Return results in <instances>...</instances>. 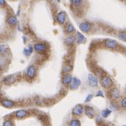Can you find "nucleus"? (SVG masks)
Returning <instances> with one entry per match:
<instances>
[{"label":"nucleus","mask_w":126,"mask_h":126,"mask_svg":"<svg viewBox=\"0 0 126 126\" xmlns=\"http://www.w3.org/2000/svg\"><path fill=\"white\" fill-rule=\"evenodd\" d=\"M15 81H16V75H11L6 77V78H4V80L3 81H4V83L5 85H10L12 83H13Z\"/></svg>","instance_id":"nucleus-8"},{"label":"nucleus","mask_w":126,"mask_h":126,"mask_svg":"<svg viewBox=\"0 0 126 126\" xmlns=\"http://www.w3.org/2000/svg\"><path fill=\"white\" fill-rule=\"evenodd\" d=\"M1 103L4 107L5 108H12V107L15 106V103H14L11 100H8V99H3L1 101Z\"/></svg>","instance_id":"nucleus-9"},{"label":"nucleus","mask_w":126,"mask_h":126,"mask_svg":"<svg viewBox=\"0 0 126 126\" xmlns=\"http://www.w3.org/2000/svg\"><path fill=\"white\" fill-rule=\"evenodd\" d=\"M110 113H111V110H109V109H106V110H103L102 111V117H104V118L108 117V116L110 115Z\"/></svg>","instance_id":"nucleus-20"},{"label":"nucleus","mask_w":126,"mask_h":126,"mask_svg":"<svg viewBox=\"0 0 126 126\" xmlns=\"http://www.w3.org/2000/svg\"><path fill=\"white\" fill-rule=\"evenodd\" d=\"M85 114L88 117L92 118L94 116V110L92 107L90 106H86L85 107Z\"/></svg>","instance_id":"nucleus-7"},{"label":"nucleus","mask_w":126,"mask_h":126,"mask_svg":"<svg viewBox=\"0 0 126 126\" xmlns=\"http://www.w3.org/2000/svg\"><path fill=\"white\" fill-rule=\"evenodd\" d=\"M92 98H93V94H89L88 97H87V99H86V102H89Z\"/></svg>","instance_id":"nucleus-29"},{"label":"nucleus","mask_w":126,"mask_h":126,"mask_svg":"<svg viewBox=\"0 0 126 126\" xmlns=\"http://www.w3.org/2000/svg\"><path fill=\"white\" fill-rule=\"evenodd\" d=\"M7 22L11 26H15V25H17L18 19H17V18H16L15 16H10V17L7 18Z\"/></svg>","instance_id":"nucleus-15"},{"label":"nucleus","mask_w":126,"mask_h":126,"mask_svg":"<svg viewBox=\"0 0 126 126\" xmlns=\"http://www.w3.org/2000/svg\"><path fill=\"white\" fill-rule=\"evenodd\" d=\"M89 81L92 87L97 86V79H96V77L94 76V75H92V74L89 75Z\"/></svg>","instance_id":"nucleus-13"},{"label":"nucleus","mask_w":126,"mask_h":126,"mask_svg":"<svg viewBox=\"0 0 126 126\" xmlns=\"http://www.w3.org/2000/svg\"><path fill=\"white\" fill-rule=\"evenodd\" d=\"M56 18H57V21L60 24H63L65 23L66 18H67V15H66V13L64 12H60L57 14V16H56Z\"/></svg>","instance_id":"nucleus-6"},{"label":"nucleus","mask_w":126,"mask_h":126,"mask_svg":"<svg viewBox=\"0 0 126 126\" xmlns=\"http://www.w3.org/2000/svg\"><path fill=\"white\" fill-rule=\"evenodd\" d=\"M82 112H83V108L81 104L76 105L73 109V114L75 115V116H80V115L82 114Z\"/></svg>","instance_id":"nucleus-10"},{"label":"nucleus","mask_w":126,"mask_h":126,"mask_svg":"<svg viewBox=\"0 0 126 126\" xmlns=\"http://www.w3.org/2000/svg\"><path fill=\"white\" fill-rule=\"evenodd\" d=\"M105 45L106 47H110V48H116V46H117V43L115 40H112V39H106L105 40Z\"/></svg>","instance_id":"nucleus-14"},{"label":"nucleus","mask_w":126,"mask_h":126,"mask_svg":"<svg viewBox=\"0 0 126 126\" xmlns=\"http://www.w3.org/2000/svg\"><path fill=\"white\" fill-rule=\"evenodd\" d=\"M4 0H0V4H4Z\"/></svg>","instance_id":"nucleus-31"},{"label":"nucleus","mask_w":126,"mask_h":126,"mask_svg":"<svg viewBox=\"0 0 126 126\" xmlns=\"http://www.w3.org/2000/svg\"><path fill=\"white\" fill-rule=\"evenodd\" d=\"M118 37H119V39H122V40L126 41V32H119V33H118Z\"/></svg>","instance_id":"nucleus-23"},{"label":"nucleus","mask_w":126,"mask_h":126,"mask_svg":"<svg viewBox=\"0 0 126 126\" xmlns=\"http://www.w3.org/2000/svg\"><path fill=\"white\" fill-rule=\"evenodd\" d=\"M0 49H1V53H4L5 52H7L8 47H7V46H6V45H1Z\"/></svg>","instance_id":"nucleus-25"},{"label":"nucleus","mask_w":126,"mask_h":126,"mask_svg":"<svg viewBox=\"0 0 126 126\" xmlns=\"http://www.w3.org/2000/svg\"><path fill=\"white\" fill-rule=\"evenodd\" d=\"M3 126H13V125H12V123L11 120H6L5 122L4 123Z\"/></svg>","instance_id":"nucleus-26"},{"label":"nucleus","mask_w":126,"mask_h":126,"mask_svg":"<svg viewBox=\"0 0 126 126\" xmlns=\"http://www.w3.org/2000/svg\"><path fill=\"white\" fill-rule=\"evenodd\" d=\"M80 85H81V80L78 78H73V81H72L70 85V89L75 90V89H78Z\"/></svg>","instance_id":"nucleus-5"},{"label":"nucleus","mask_w":126,"mask_h":126,"mask_svg":"<svg viewBox=\"0 0 126 126\" xmlns=\"http://www.w3.org/2000/svg\"><path fill=\"white\" fill-rule=\"evenodd\" d=\"M96 96H101V97H103V94H102V91H98L96 94Z\"/></svg>","instance_id":"nucleus-30"},{"label":"nucleus","mask_w":126,"mask_h":126,"mask_svg":"<svg viewBox=\"0 0 126 126\" xmlns=\"http://www.w3.org/2000/svg\"><path fill=\"white\" fill-rule=\"evenodd\" d=\"M69 126H81V123L78 119H73L69 124Z\"/></svg>","instance_id":"nucleus-21"},{"label":"nucleus","mask_w":126,"mask_h":126,"mask_svg":"<svg viewBox=\"0 0 126 126\" xmlns=\"http://www.w3.org/2000/svg\"><path fill=\"white\" fill-rule=\"evenodd\" d=\"M110 96H111L112 99L116 100V99H118L120 97V91L118 90L117 89H116V88L111 89V91H110Z\"/></svg>","instance_id":"nucleus-12"},{"label":"nucleus","mask_w":126,"mask_h":126,"mask_svg":"<svg viewBox=\"0 0 126 126\" xmlns=\"http://www.w3.org/2000/svg\"><path fill=\"white\" fill-rule=\"evenodd\" d=\"M91 28H92V26L89 22H82L80 25V29L82 32H89L91 30Z\"/></svg>","instance_id":"nucleus-3"},{"label":"nucleus","mask_w":126,"mask_h":126,"mask_svg":"<svg viewBox=\"0 0 126 126\" xmlns=\"http://www.w3.org/2000/svg\"><path fill=\"white\" fill-rule=\"evenodd\" d=\"M33 48L34 50H36L39 53H43V52H45L47 49V46L44 43H37L34 45Z\"/></svg>","instance_id":"nucleus-2"},{"label":"nucleus","mask_w":126,"mask_h":126,"mask_svg":"<svg viewBox=\"0 0 126 126\" xmlns=\"http://www.w3.org/2000/svg\"><path fill=\"white\" fill-rule=\"evenodd\" d=\"M72 81H73V77H72V75H69V74H67V75H65L64 77H63L62 83L64 85H68L72 82Z\"/></svg>","instance_id":"nucleus-11"},{"label":"nucleus","mask_w":126,"mask_h":126,"mask_svg":"<svg viewBox=\"0 0 126 126\" xmlns=\"http://www.w3.org/2000/svg\"><path fill=\"white\" fill-rule=\"evenodd\" d=\"M26 75H27V77L29 79H33L36 75V67L35 66H33V65L30 66L27 69V74H26Z\"/></svg>","instance_id":"nucleus-4"},{"label":"nucleus","mask_w":126,"mask_h":126,"mask_svg":"<svg viewBox=\"0 0 126 126\" xmlns=\"http://www.w3.org/2000/svg\"><path fill=\"white\" fill-rule=\"evenodd\" d=\"M72 3H73V4H75V6H78L81 4V0H72Z\"/></svg>","instance_id":"nucleus-27"},{"label":"nucleus","mask_w":126,"mask_h":126,"mask_svg":"<svg viewBox=\"0 0 126 126\" xmlns=\"http://www.w3.org/2000/svg\"><path fill=\"white\" fill-rule=\"evenodd\" d=\"M124 126H126V125H124Z\"/></svg>","instance_id":"nucleus-32"},{"label":"nucleus","mask_w":126,"mask_h":126,"mask_svg":"<svg viewBox=\"0 0 126 126\" xmlns=\"http://www.w3.org/2000/svg\"><path fill=\"white\" fill-rule=\"evenodd\" d=\"M85 40H86V39H85L84 36H83L81 32H77V43L82 44Z\"/></svg>","instance_id":"nucleus-18"},{"label":"nucleus","mask_w":126,"mask_h":126,"mask_svg":"<svg viewBox=\"0 0 126 126\" xmlns=\"http://www.w3.org/2000/svg\"><path fill=\"white\" fill-rule=\"evenodd\" d=\"M101 84L102 85V87H104L106 89H109V88L113 86V81L110 77L105 75V76H102V79H101Z\"/></svg>","instance_id":"nucleus-1"},{"label":"nucleus","mask_w":126,"mask_h":126,"mask_svg":"<svg viewBox=\"0 0 126 126\" xmlns=\"http://www.w3.org/2000/svg\"><path fill=\"white\" fill-rule=\"evenodd\" d=\"M28 115V112L26 110H18L17 112H16V116L18 118H22V117H25Z\"/></svg>","instance_id":"nucleus-17"},{"label":"nucleus","mask_w":126,"mask_h":126,"mask_svg":"<svg viewBox=\"0 0 126 126\" xmlns=\"http://www.w3.org/2000/svg\"><path fill=\"white\" fill-rule=\"evenodd\" d=\"M32 47L31 45L29 46V47H28V49H24V53L26 55H30L32 53Z\"/></svg>","instance_id":"nucleus-22"},{"label":"nucleus","mask_w":126,"mask_h":126,"mask_svg":"<svg viewBox=\"0 0 126 126\" xmlns=\"http://www.w3.org/2000/svg\"><path fill=\"white\" fill-rule=\"evenodd\" d=\"M121 105H122L123 108H126V97H124L122 100V102H121Z\"/></svg>","instance_id":"nucleus-28"},{"label":"nucleus","mask_w":126,"mask_h":126,"mask_svg":"<svg viewBox=\"0 0 126 126\" xmlns=\"http://www.w3.org/2000/svg\"><path fill=\"white\" fill-rule=\"evenodd\" d=\"M65 32L67 33H72L75 32V27L73 26V25H71V24H67V26H66V29Z\"/></svg>","instance_id":"nucleus-19"},{"label":"nucleus","mask_w":126,"mask_h":126,"mask_svg":"<svg viewBox=\"0 0 126 126\" xmlns=\"http://www.w3.org/2000/svg\"><path fill=\"white\" fill-rule=\"evenodd\" d=\"M71 69H72V67H71L70 65H68V64H66V65H64V67H63V72L67 73V72L71 71Z\"/></svg>","instance_id":"nucleus-24"},{"label":"nucleus","mask_w":126,"mask_h":126,"mask_svg":"<svg viewBox=\"0 0 126 126\" xmlns=\"http://www.w3.org/2000/svg\"><path fill=\"white\" fill-rule=\"evenodd\" d=\"M75 41V36H73V35L68 36V37H67L65 39V44L67 46L72 45Z\"/></svg>","instance_id":"nucleus-16"}]
</instances>
